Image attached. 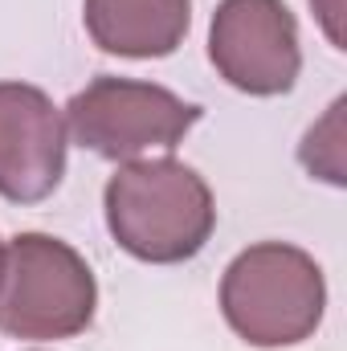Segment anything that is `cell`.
Here are the masks:
<instances>
[{
	"label": "cell",
	"instance_id": "1",
	"mask_svg": "<svg viewBox=\"0 0 347 351\" xmlns=\"http://www.w3.org/2000/svg\"><path fill=\"white\" fill-rule=\"evenodd\" d=\"M102 213L115 245L147 265L192 262L217 229L213 188L172 156L119 164L102 188Z\"/></svg>",
	"mask_w": 347,
	"mask_h": 351
},
{
	"label": "cell",
	"instance_id": "2",
	"mask_svg": "<svg viewBox=\"0 0 347 351\" xmlns=\"http://www.w3.org/2000/svg\"><path fill=\"white\" fill-rule=\"evenodd\" d=\"M327 311L319 262L286 241H258L225 265L221 315L250 348L278 351L307 343Z\"/></svg>",
	"mask_w": 347,
	"mask_h": 351
},
{
	"label": "cell",
	"instance_id": "3",
	"mask_svg": "<svg viewBox=\"0 0 347 351\" xmlns=\"http://www.w3.org/2000/svg\"><path fill=\"white\" fill-rule=\"evenodd\" d=\"M98 282L86 258L49 233H16L0 258V331L8 339H74L94 323Z\"/></svg>",
	"mask_w": 347,
	"mask_h": 351
},
{
	"label": "cell",
	"instance_id": "4",
	"mask_svg": "<svg viewBox=\"0 0 347 351\" xmlns=\"http://www.w3.org/2000/svg\"><path fill=\"white\" fill-rule=\"evenodd\" d=\"M200 114L196 102H184L168 86L102 74L66 102V135L110 164H127L180 147Z\"/></svg>",
	"mask_w": 347,
	"mask_h": 351
},
{
	"label": "cell",
	"instance_id": "5",
	"mask_svg": "<svg viewBox=\"0 0 347 351\" xmlns=\"http://www.w3.org/2000/svg\"><path fill=\"white\" fill-rule=\"evenodd\" d=\"M208 62L241 94H290L302 74V45L286 0H221L208 25Z\"/></svg>",
	"mask_w": 347,
	"mask_h": 351
},
{
	"label": "cell",
	"instance_id": "6",
	"mask_svg": "<svg viewBox=\"0 0 347 351\" xmlns=\"http://www.w3.org/2000/svg\"><path fill=\"white\" fill-rule=\"evenodd\" d=\"M66 119L45 90L0 82V196L41 204L66 176Z\"/></svg>",
	"mask_w": 347,
	"mask_h": 351
},
{
	"label": "cell",
	"instance_id": "7",
	"mask_svg": "<svg viewBox=\"0 0 347 351\" xmlns=\"http://www.w3.org/2000/svg\"><path fill=\"white\" fill-rule=\"evenodd\" d=\"M90 41L115 58H168L192 29V0H86Z\"/></svg>",
	"mask_w": 347,
	"mask_h": 351
},
{
	"label": "cell",
	"instance_id": "8",
	"mask_svg": "<svg viewBox=\"0 0 347 351\" xmlns=\"http://www.w3.org/2000/svg\"><path fill=\"white\" fill-rule=\"evenodd\" d=\"M311 4H315V12H319V21H323V29H327L331 45L344 49V29H339V21H344V0H311Z\"/></svg>",
	"mask_w": 347,
	"mask_h": 351
},
{
	"label": "cell",
	"instance_id": "9",
	"mask_svg": "<svg viewBox=\"0 0 347 351\" xmlns=\"http://www.w3.org/2000/svg\"><path fill=\"white\" fill-rule=\"evenodd\" d=\"M0 258H4V241H0Z\"/></svg>",
	"mask_w": 347,
	"mask_h": 351
}]
</instances>
